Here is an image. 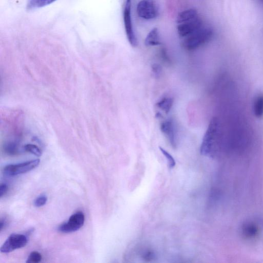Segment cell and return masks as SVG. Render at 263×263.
Masks as SVG:
<instances>
[{
	"mask_svg": "<svg viewBox=\"0 0 263 263\" xmlns=\"http://www.w3.org/2000/svg\"><path fill=\"white\" fill-rule=\"evenodd\" d=\"M213 32L209 27H201L185 37L182 43L183 47L188 50L196 49L209 42L213 36Z\"/></svg>",
	"mask_w": 263,
	"mask_h": 263,
	"instance_id": "cell-1",
	"label": "cell"
},
{
	"mask_svg": "<svg viewBox=\"0 0 263 263\" xmlns=\"http://www.w3.org/2000/svg\"><path fill=\"white\" fill-rule=\"evenodd\" d=\"M218 124V118H213L211 120L203 137L200 146V153L204 156L213 155L215 142Z\"/></svg>",
	"mask_w": 263,
	"mask_h": 263,
	"instance_id": "cell-2",
	"label": "cell"
},
{
	"mask_svg": "<svg viewBox=\"0 0 263 263\" xmlns=\"http://www.w3.org/2000/svg\"><path fill=\"white\" fill-rule=\"evenodd\" d=\"M39 163L40 159H36L20 163L9 164L4 168V173L8 176L23 174L36 167Z\"/></svg>",
	"mask_w": 263,
	"mask_h": 263,
	"instance_id": "cell-3",
	"label": "cell"
},
{
	"mask_svg": "<svg viewBox=\"0 0 263 263\" xmlns=\"http://www.w3.org/2000/svg\"><path fill=\"white\" fill-rule=\"evenodd\" d=\"M137 12L139 17L151 20L158 16V7L155 0H141L137 5Z\"/></svg>",
	"mask_w": 263,
	"mask_h": 263,
	"instance_id": "cell-4",
	"label": "cell"
},
{
	"mask_svg": "<svg viewBox=\"0 0 263 263\" xmlns=\"http://www.w3.org/2000/svg\"><path fill=\"white\" fill-rule=\"evenodd\" d=\"M131 5V0H126L123 11V20L127 40L133 47H136L137 45V40L133 30Z\"/></svg>",
	"mask_w": 263,
	"mask_h": 263,
	"instance_id": "cell-5",
	"label": "cell"
},
{
	"mask_svg": "<svg viewBox=\"0 0 263 263\" xmlns=\"http://www.w3.org/2000/svg\"><path fill=\"white\" fill-rule=\"evenodd\" d=\"M28 242V238L25 235L12 234L4 242L1 247V252L8 253L14 250L25 247Z\"/></svg>",
	"mask_w": 263,
	"mask_h": 263,
	"instance_id": "cell-6",
	"label": "cell"
},
{
	"mask_svg": "<svg viewBox=\"0 0 263 263\" xmlns=\"http://www.w3.org/2000/svg\"><path fill=\"white\" fill-rule=\"evenodd\" d=\"M85 216L79 211L72 215L68 220L59 226V231L64 233H71L79 230L84 224Z\"/></svg>",
	"mask_w": 263,
	"mask_h": 263,
	"instance_id": "cell-7",
	"label": "cell"
},
{
	"mask_svg": "<svg viewBox=\"0 0 263 263\" xmlns=\"http://www.w3.org/2000/svg\"><path fill=\"white\" fill-rule=\"evenodd\" d=\"M202 22L199 17L178 24L177 32L181 37H187L202 27Z\"/></svg>",
	"mask_w": 263,
	"mask_h": 263,
	"instance_id": "cell-8",
	"label": "cell"
},
{
	"mask_svg": "<svg viewBox=\"0 0 263 263\" xmlns=\"http://www.w3.org/2000/svg\"><path fill=\"white\" fill-rule=\"evenodd\" d=\"M161 130L167 138L173 147L176 146L175 128L173 121L170 119L162 122L160 125Z\"/></svg>",
	"mask_w": 263,
	"mask_h": 263,
	"instance_id": "cell-9",
	"label": "cell"
},
{
	"mask_svg": "<svg viewBox=\"0 0 263 263\" xmlns=\"http://www.w3.org/2000/svg\"><path fill=\"white\" fill-rule=\"evenodd\" d=\"M199 17L197 11L194 9H189L180 12L177 16L178 24L192 21Z\"/></svg>",
	"mask_w": 263,
	"mask_h": 263,
	"instance_id": "cell-10",
	"label": "cell"
},
{
	"mask_svg": "<svg viewBox=\"0 0 263 263\" xmlns=\"http://www.w3.org/2000/svg\"><path fill=\"white\" fill-rule=\"evenodd\" d=\"M145 44L146 46H156L160 44V40L158 30L154 28L148 33L145 39Z\"/></svg>",
	"mask_w": 263,
	"mask_h": 263,
	"instance_id": "cell-11",
	"label": "cell"
},
{
	"mask_svg": "<svg viewBox=\"0 0 263 263\" xmlns=\"http://www.w3.org/2000/svg\"><path fill=\"white\" fill-rule=\"evenodd\" d=\"M253 112L257 118L263 116V93L258 95L253 103Z\"/></svg>",
	"mask_w": 263,
	"mask_h": 263,
	"instance_id": "cell-12",
	"label": "cell"
},
{
	"mask_svg": "<svg viewBox=\"0 0 263 263\" xmlns=\"http://www.w3.org/2000/svg\"><path fill=\"white\" fill-rule=\"evenodd\" d=\"M173 103L174 101L172 98L164 97L158 101L156 105L158 108L167 114L171 109Z\"/></svg>",
	"mask_w": 263,
	"mask_h": 263,
	"instance_id": "cell-13",
	"label": "cell"
},
{
	"mask_svg": "<svg viewBox=\"0 0 263 263\" xmlns=\"http://www.w3.org/2000/svg\"><path fill=\"white\" fill-rule=\"evenodd\" d=\"M56 0H29L27 8L29 10L44 7L51 4Z\"/></svg>",
	"mask_w": 263,
	"mask_h": 263,
	"instance_id": "cell-14",
	"label": "cell"
},
{
	"mask_svg": "<svg viewBox=\"0 0 263 263\" xmlns=\"http://www.w3.org/2000/svg\"><path fill=\"white\" fill-rule=\"evenodd\" d=\"M4 149L8 155H14L18 153V145L15 142L10 141L5 144Z\"/></svg>",
	"mask_w": 263,
	"mask_h": 263,
	"instance_id": "cell-15",
	"label": "cell"
},
{
	"mask_svg": "<svg viewBox=\"0 0 263 263\" xmlns=\"http://www.w3.org/2000/svg\"><path fill=\"white\" fill-rule=\"evenodd\" d=\"M25 151L29 152L36 156H40L42 155V152L38 146L32 144H27L24 146Z\"/></svg>",
	"mask_w": 263,
	"mask_h": 263,
	"instance_id": "cell-16",
	"label": "cell"
},
{
	"mask_svg": "<svg viewBox=\"0 0 263 263\" xmlns=\"http://www.w3.org/2000/svg\"><path fill=\"white\" fill-rule=\"evenodd\" d=\"M42 260L41 254L36 251L32 252L29 255L27 260H26L27 263H38L40 262Z\"/></svg>",
	"mask_w": 263,
	"mask_h": 263,
	"instance_id": "cell-17",
	"label": "cell"
},
{
	"mask_svg": "<svg viewBox=\"0 0 263 263\" xmlns=\"http://www.w3.org/2000/svg\"><path fill=\"white\" fill-rule=\"evenodd\" d=\"M159 149L166 159H167L169 167L171 168H173L176 165V161L173 156L162 147H159Z\"/></svg>",
	"mask_w": 263,
	"mask_h": 263,
	"instance_id": "cell-18",
	"label": "cell"
},
{
	"mask_svg": "<svg viewBox=\"0 0 263 263\" xmlns=\"http://www.w3.org/2000/svg\"><path fill=\"white\" fill-rule=\"evenodd\" d=\"M47 197L45 195H41L37 197L34 201V204L36 207H40L46 204Z\"/></svg>",
	"mask_w": 263,
	"mask_h": 263,
	"instance_id": "cell-19",
	"label": "cell"
},
{
	"mask_svg": "<svg viewBox=\"0 0 263 263\" xmlns=\"http://www.w3.org/2000/svg\"><path fill=\"white\" fill-rule=\"evenodd\" d=\"M8 187L7 184L2 183L0 185V197H2L7 192Z\"/></svg>",
	"mask_w": 263,
	"mask_h": 263,
	"instance_id": "cell-20",
	"label": "cell"
},
{
	"mask_svg": "<svg viewBox=\"0 0 263 263\" xmlns=\"http://www.w3.org/2000/svg\"><path fill=\"white\" fill-rule=\"evenodd\" d=\"M6 224V220L5 219H1V224H0V230L2 231L3 228L5 227Z\"/></svg>",
	"mask_w": 263,
	"mask_h": 263,
	"instance_id": "cell-21",
	"label": "cell"
},
{
	"mask_svg": "<svg viewBox=\"0 0 263 263\" xmlns=\"http://www.w3.org/2000/svg\"><path fill=\"white\" fill-rule=\"evenodd\" d=\"M263 5V0H258Z\"/></svg>",
	"mask_w": 263,
	"mask_h": 263,
	"instance_id": "cell-22",
	"label": "cell"
}]
</instances>
